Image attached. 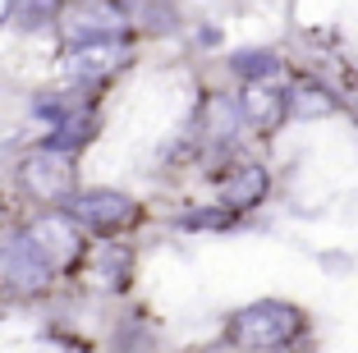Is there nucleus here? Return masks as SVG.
Returning <instances> with one entry per match:
<instances>
[{"label": "nucleus", "mask_w": 358, "mask_h": 353, "mask_svg": "<svg viewBox=\"0 0 358 353\" xmlns=\"http://www.w3.org/2000/svg\"><path fill=\"white\" fill-rule=\"evenodd\" d=\"M303 331V312L294 303H280V298H262V303H248L230 317V340L239 349H253V353H271L280 344H289L294 335Z\"/></svg>", "instance_id": "f257e3e1"}, {"label": "nucleus", "mask_w": 358, "mask_h": 353, "mask_svg": "<svg viewBox=\"0 0 358 353\" xmlns=\"http://www.w3.org/2000/svg\"><path fill=\"white\" fill-rule=\"evenodd\" d=\"M19 184L32 202L42 207H69L78 198V170H74V156L51 152V147H37L19 161Z\"/></svg>", "instance_id": "f03ea898"}, {"label": "nucleus", "mask_w": 358, "mask_h": 353, "mask_svg": "<svg viewBox=\"0 0 358 353\" xmlns=\"http://www.w3.org/2000/svg\"><path fill=\"white\" fill-rule=\"evenodd\" d=\"M51 271L55 266L28 239V229H19V234H10V239L0 243V280L10 284L14 294H42L51 284Z\"/></svg>", "instance_id": "7ed1b4c3"}, {"label": "nucleus", "mask_w": 358, "mask_h": 353, "mask_svg": "<svg viewBox=\"0 0 358 353\" xmlns=\"http://www.w3.org/2000/svg\"><path fill=\"white\" fill-rule=\"evenodd\" d=\"M64 216L74 220L78 229H101V234H110V229H124L138 220V202L129 198V193H120V188H87V193H78L69 207H64Z\"/></svg>", "instance_id": "20e7f679"}, {"label": "nucleus", "mask_w": 358, "mask_h": 353, "mask_svg": "<svg viewBox=\"0 0 358 353\" xmlns=\"http://www.w3.org/2000/svg\"><path fill=\"white\" fill-rule=\"evenodd\" d=\"M64 37L69 46H110L124 32V10L120 5H69L64 10Z\"/></svg>", "instance_id": "39448f33"}, {"label": "nucleus", "mask_w": 358, "mask_h": 353, "mask_svg": "<svg viewBox=\"0 0 358 353\" xmlns=\"http://www.w3.org/2000/svg\"><path fill=\"white\" fill-rule=\"evenodd\" d=\"M28 239L42 248V257L51 266H69L83 252V239H78V225L69 216H42L37 225H28Z\"/></svg>", "instance_id": "423d86ee"}, {"label": "nucleus", "mask_w": 358, "mask_h": 353, "mask_svg": "<svg viewBox=\"0 0 358 353\" xmlns=\"http://www.w3.org/2000/svg\"><path fill=\"white\" fill-rule=\"evenodd\" d=\"M239 110H243V120H248L253 129H275L285 115H289V96H285L280 87H271V83H253V87H243Z\"/></svg>", "instance_id": "0eeeda50"}, {"label": "nucleus", "mask_w": 358, "mask_h": 353, "mask_svg": "<svg viewBox=\"0 0 358 353\" xmlns=\"http://www.w3.org/2000/svg\"><path fill=\"white\" fill-rule=\"evenodd\" d=\"M266 188H271V175H266L262 166H243L234 170L230 179H225V211H253L257 202L266 198Z\"/></svg>", "instance_id": "6e6552de"}, {"label": "nucleus", "mask_w": 358, "mask_h": 353, "mask_svg": "<svg viewBox=\"0 0 358 353\" xmlns=\"http://www.w3.org/2000/svg\"><path fill=\"white\" fill-rule=\"evenodd\" d=\"M120 60H124V51L115 42L110 46H78V51L64 55V69L74 73V78H106L110 69H120Z\"/></svg>", "instance_id": "1a4fd4ad"}, {"label": "nucleus", "mask_w": 358, "mask_h": 353, "mask_svg": "<svg viewBox=\"0 0 358 353\" xmlns=\"http://www.w3.org/2000/svg\"><path fill=\"white\" fill-rule=\"evenodd\" d=\"M239 120H243V110H239V101H230V96H211L207 110H202V124H207L211 143H230L234 129H239Z\"/></svg>", "instance_id": "9d476101"}, {"label": "nucleus", "mask_w": 358, "mask_h": 353, "mask_svg": "<svg viewBox=\"0 0 358 353\" xmlns=\"http://www.w3.org/2000/svg\"><path fill=\"white\" fill-rule=\"evenodd\" d=\"M230 69L253 87V83H266V78L280 73V55H275V51H234L230 55Z\"/></svg>", "instance_id": "9b49d317"}, {"label": "nucleus", "mask_w": 358, "mask_h": 353, "mask_svg": "<svg viewBox=\"0 0 358 353\" xmlns=\"http://www.w3.org/2000/svg\"><path fill=\"white\" fill-rule=\"evenodd\" d=\"M87 134H92V120H87L83 110H64L46 147H51V152H64V156H69L74 147H83V143H87Z\"/></svg>", "instance_id": "f8f14e48"}, {"label": "nucleus", "mask_w": 358, "mask_h": 353, "mask_svg": "<svg viewBox=\"0 0 358 353\" xmlns=\"http://www.w3.org/2000/svg\"><path fill=\"white\" fill-rule=\"evenodd\" d=\"M331 110H336V96H331L327 87H317V83H299L294 96H289V115H303V120L331 115Z\"/></svg>", "instance_id": "ddd939ff"}, {"label": "nucleus", "mask_w": 358, "mask_h": 353, "mask_svg": "<svg viewBox=\"0 0 358 353\" xmlns=\"http://www.w3.org/2000/svg\"><path fill=\"white\" fill-rule=\"evenodd\" d=\"M234 225V216L225 207H216V211H189V216H179V229H230Z\"/></svg>", "instance_id": "4468645a"}, {"label": "nucleus", "mask_w": 358, "mask_h": 353, "mask_svg": "<svg viewBox=\"0 0 358 353\" xmlns=\"http://www.w3.org/2000/svg\"><path fill=\"white\" fill-rule=\"evenodd\" d=\"M14 19V5H5V0H0V23H10Z\"/></svg>", "instance_id": "2eb2a0df"}]
</instances>
